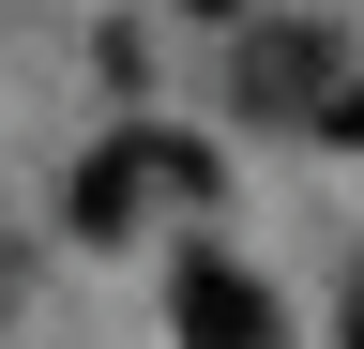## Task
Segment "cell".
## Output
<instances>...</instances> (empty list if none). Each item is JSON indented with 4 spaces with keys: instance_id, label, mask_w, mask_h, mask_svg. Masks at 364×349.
Wrapping results in <instances>:
<instances>
[{
    "instance_id": "cell-1",
    "label": "cell",
    "mask_w": 364,
    "mask_h": 349,
    "mask_svg": "<svg viewBox=\"0 0 364 349\" xmlns=\"http://www.w3.org/2000/svg\"><path fill=\"white\" fill-rule=\"evenodd\" d=\"M152 183H182V198H198V183H213V152H182V137H107V152L76 167V228H91V243H122Z\"/></svg>"
},
{
    "instance_id": "cell-2",
    "label": "cell",
    "mask_w": 364,
    "mask_h": 349,
    "mask_svg": "<svg viewBox=\"0 0 364 349\" xmlns=\"http://www.w3.org/2000/svg\"><path fill=\"white\" fill-rule=\"evenodd\" d=\"M182 349H273V289L228 258H182Z\"/></svg>"
},
{
    "instance_id": "cell-3",
    "label": "cell",
    "mask_w": 364,
    "mask_h": 349,
    "mask_svg": "<svg viewBox=\"0 0 364 349\" xmlns=\"http://www.w3.org/2000/svg\"><path fill=\"white\" fill-rule=\"evenodd\" d=\"M243 92H258V107H304V92H318V31H258V46H243ZM304 122H318V107H304Z\"/></svg>"
},
{
    "instance_id": "cell-4",
    "label": "cell",
    "mask_w": 364,
    "mask_h": 349,
    "mask_svg": "<svg viewBox=\"0 0 364 349\" xmlns=\"http://www.w3.org/2000/svg\"><path fill=\"white\" fill-rule=\"evenodd\" d=\"M318 137H349V152H364V76H334V92H318Z\"/></svg>"
}]
</instances>
